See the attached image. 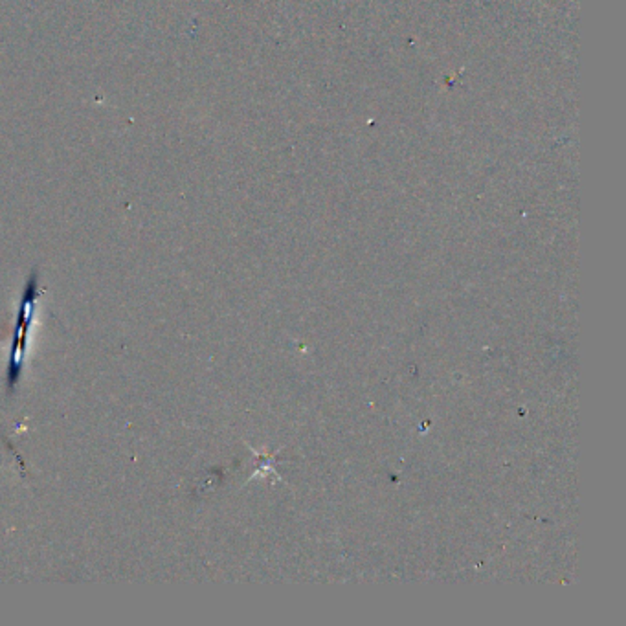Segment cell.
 <instances>
[{
    "mask_svg": "<svg viewBox=\"0 0 626 626\" xmlns=\"http://www.w3.org/2000/svg\"><path fill=\"white\" fill-rule=\"evenodd\" d=\"M41 294L42 288L39 285V272L32 270V274L28 276L26 283H24L21 303H19V308H17L13 334H11L10 360H8V369H6V390H8V395L15 392L19 382H21L24 356H26L30 331H32L33 324V314H35L37 299H39Z\"/></svg>",
    "mask_w": 626,
    "mask_h": 626,
    "instance_id": "6da1fadb",
    "label": "cell"
}]
</instances>
